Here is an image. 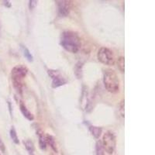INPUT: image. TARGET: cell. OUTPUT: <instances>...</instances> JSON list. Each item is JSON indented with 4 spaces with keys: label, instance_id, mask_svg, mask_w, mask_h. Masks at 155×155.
<instances>
[{
    "label": "cell",
    "instance_id": "16",
    "mask_svg": "<svg viewBox=\"0 0 155 155\" xmlns=\"http://www.w3.org/2000/svg\"><path fill=\"white\" fill-rule=\"evenodd\" d=\"M22 50H23V53L25 58H27V60L30 62L33 61H34V58H33V55L31 54V53L30 52L28 48H26L25 46H22Z\"/></svg>",
    "mask_w": 155,
    "mask_h": 155
},
{
    "label": "cell",
    "instance_id": "17",
    "mask_svg": "<svg viewBox=\"0 0 155 155\" xmlns=\"http://www.w3.org/2000/svg\"><path fill=\"white\" fill-rule=\"evenodd\" d=\"M117 64H118V68L120 70V71H121V72H124V57H120V58H119Z\"/></svg>",
    "mask_w": 155,
    "mask_h": 155
},
{
    "label": "cell",
    "instance_id": "6",
    "mask_svg": "<svg viewBox=\"0 0 155 155\" xmlns=\"http://www.w3.org/2000/svg\"><path fill=\"white\" fill-rule=\"evenodd\" d=\"M48 73L50 77L53 80L52 81V87L54 88L62 86V85H65L66 83H67V81L61 75L60 72L58 71L48 70Z\"/></svg>",
    "mask_w": 155,
    "mask_h": 155
},
{
    "label": "cell",
    "instance_id": "4",
    "mask_svg": "<svg viewBox=\"0 0 155 155\" xmlns=\"http://www.w3.org/2000/svg\"><path fill=\"white\" fill-rule=\"evenodd\" d=\"M102 143L105 151L109 154H113L116 146V138L114 133L112 131H107L103 135Z\"/></svg>",
    "mask_w": 155,
    "mask_h": 155
},
{
    "label": "cell",
    "instance_id": "15",
    "mask_svg": "<svg viewBox=\"0 0 155 155\" xmlns=\"http://www.w3.org/2000/svg\"><path fill=\"white\" fill-rule=\"evenodd\" d=\"M10 137H11V139L12 140V141L14 142L16 144H19V138L17 137V134H16V129L14 128V127H12L10 130Z\"/></svg>",
    "mask_w": 155,
    "mask_h": 155
},
{
    "label": "cell",
    "instance_id": "20",
    "mask_svg": "<svg viewBox=\"0 0 155 155\" xmlns=\"http://www.w3.org/2000/svg\"><path fill=\"white\" fill-rule=\"evenodd\" d=\"M0 150L2 152H5V144H4V143L2 142V140H1V138H0Z\"/></svg>",
    "mask_w": 155,
    "mask_h": 155
},
{
    "label": "cell",
    "instance_id": "3",
    "mask_svg": "<svg viewBox=\"0 0 155 155\" xmlns=\"http://www.w3.org/2000/svg\"><path fill=\"white\" fill-rule=\"evenodd\" d=\"M27 72H28V69L22 64L15 66L11 71V78H12V85L18 93H22L23 80H24L25 77L27 76Z\"/></svg>",
    "mask_w": 155,
    "mask_h": 155
},
{
    "label": "cell",
    "instance_id": "12",
    "mask_svg": "<svg viewBox=\"0 0 155 155\" xmlns=\"http://www.w3.org/2000/svg\"><path fill=\"white\" fill-rule=\"evenodd\" d=\"M24 145L25 147L27 149V150L28 151L29 154L30 155H34V146L33 142L29 140L24 141Z\"/></svg>",
    "mask_w": 155,
    "mask_h": 155
},
{
    "label": "cell",
    "instance_id": "5",
    "mask_svg": "<svg viewBox=\"0 0 155 155\" xmlns=\"http://www.w3.org/2000/svg\"><path fill=\"white\" fill-rule=\"evenodd\" d=\"M98 60L106 65H113L115 58L112 51L107 48H101L97 54Z\"/></svg>",
    "mask_w": 155,
    "mask_h": 155
},
{
    "label": "cell",
    "instance_id": "19",
    "mask_svg": "<svg viewBox=\"0 0 155 155\" xmlns=\"http://www.w3.org/2000/svg\"><path fill=\"white\" fill-rule=\"evenodd\" d=\"M37 1H35V0H30V2H29V9L30 10H33L34 8L37 6Z\"/></svg>",
    "mask_w": 155,
    "mask_h": 155
},
{
    "label": "cell",
    "instance_id": "9",
    "mask_svg": "<svg viewBox=\"0 0 155 155\" xmlns=\"http://www.w3.org/2000/svg\"><path fill=\"white\" fill-rule=\"evenodd\" d=\"M45 139H46V143L51 146V147L54 150L55 152H58V149H57V145L56 142H55L54 138L52 137L50 134H47L46 137H45Z\"/></svg>",
    "mask_w": 155,
    "mask_h": 155
},
{
    "label": "cell",
    "instance_id": "13",
    "mask_svg": "<svg viewBox=\"0 0 155 155\" xmlns=\"http://www.w3.org/2000/svg\"><path fill=\"white\" fill-rule=\"evenodd\" d=\"M95 152H96V155H105V150L102 146V140H98L96 142Z\"/></svg>",
    "mask_w": 155,
    "mask_h": 155
},
{
    "label": "cell",
    "instance_id": "2",
    "mask_svg": "<svg viewBox=\"0 0 155 155\" xmlns=\"http://www.w3.org/2000/svg\"><path fill=\"white\" fill-rule=\"evenodd\" d=\"M103 83L108 92L116 94L120 92V79L116 71L112 69H106L103 73Z\"/></svg>",
    "mask_w": 155,
    "mask_h": 155
},
{
    "label": "cell",
    "instance_id": "8",
    "mask_svg": "<svg viewBox=\"0 0 155 155\" xmlns=\"http://www.w3.org/2000/svg\"><path fill=\"white\" fill-rule=\"evenodd\" d=\"M19 109H20V111H21L22 114L23 115L25 118L27 119L30 121H33L34 120V115L32 114L30 111L28 110V109L27 108V106H25L23 103H20L19 105Z\"/></svg>",
    "mask_w": 155,
    "mask_h": 155
},
{
    "label": "cell",
    "instance_id": "10",
    "mask_svg": "<svg viewBox=\"0 0 155 155\" xmlns=\"http://www.w3.org/2000/svg\"><path fill=\"white\" fill-rule=\"evenodd\" d=\"M37 134H38L39 135V144H40V147H41V149L45 150L47 147V143L45 137H44V134H43L41 130L37 131Z\"/></svg>",
    "mask_w": 155,
    "mask_h": 155
},
{
    "label": "cell",
    "instance_id": "21",
    "mask_svg": "<svg viewBox=\"0 0 155 155\" xmlns=\"http://www.w3.org/2000/svg\"><path fill=\"white\" fill-rule=\"evenodd\" d=\"M4 5H5V6H6V7H10L11 6V3H10V2H9V1H4Z\"/></svg>",
    "mask_w": 155,
    "mask_h": 155
},
{
    "label": "cell",
    "instance_id": "22",
    "mask_svg": "<svg viewBox=\"0 0 155 155\" xmlns=\"http://www.w3.org/2000/svg\"><path fill=\"white\" fill-rule=\"evenodd\" d=\"M0 30H1V24H0Z\"/></svg>",
    "mask_w": 155,
    "mask_h": 155
},
{
    "label": "cell",
    "instance_id": "7",
    "mask_svg": "<svg viewBox=\"0 0 155 155\" xmlns=\"http://www.w3.org/2000/svg\"><path fill=\"white\" fill-rule=\"evenodd\" d=\"M57 5H58V15L61 17H65L68 16L70 13V11L71 9V1H57Z\"/></svg>",
    "mask_w": 155,
    "mask_h": 155
},
{
    "label": "cell",
    "instance_id": "14",
    "mask_svg": "<svg viewBox=\"0 0 155 155\" xmlns=\"http://www.w3.org/2000/svg\"><path fill=\"white\" fill-rule=\"evenodd\" d=\"M82 63L78 62L76 64L75 67H74V74L77 76L78 78H81L82 77Z\"/></svg>",
    "mask_w": 155,
    "mask_h": 155
},
{
    "label": "cell",
    "instance_id": "1",
    "mask_svg": "<svg viewBox=\"0 0 155 155\" xmlns=\"http://www.w3.org/2000/svg\"><path fill=\"white\" fill-rule=\"evenodd\" d=\"M61 45L65 51L75 54L81 48V38L75 32L64 31L61 36Z\"/></svg>",
    "mask_w": 155,
    "mask_h": 155
},
{
    "label": "cell",
    "instance_id": "18",
    "mask_svg": "<svg viewBox=\"0 0 155 155\" xmlns=\"http://www.w3.org/2000/svg\"><path fill=\"white\" fill-rule=\"evenodd\" d=\"M120 113L121 116L124 118V100H122L120 103Z\"/></svg>",
    "mask_w": 155,
    "mask_h": 155
},
{
    "label": "cell",
    "instance_id": "11",
    "mask_svg": "<svg viewBox=\"0 0 155 155\" xmlns=\"http://www.w3.org/2000/svg\"><path fill=\"white\" fill-rule=\"evenodd\" d=\"M89 130L92 133V136L95 138H99L100 137L101 134H102V128L99 127H94V126H91L89 127Z\"/></svg>",
    "mask_w": 155,
    "mask_h": 155
}]
</instances>
